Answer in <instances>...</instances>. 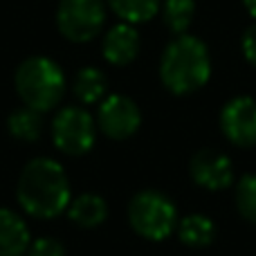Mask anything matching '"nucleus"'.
I'll return each mask as SVG.
<instances>
[{
  "label": "nucleus",
  "mask_w": 256,
  "mask_h": 256,
  "mask_svg": "<svg viewBox=\"0 0 256 256\" xmlns=\"http://www.w3.org/2000/svg\"><path fill=\"white\" fill-rule=\"evenodd\" d=\"M16 200L32 218L50 220L68 209L72 200L68 173L56 160L34 158L18 176Z\"/></svg>",
  "instance_id": "f257e3e1"
},
{
  "label": "nucleus",
  "mask_w": 256,
  "mask_h": 256,
  "mask_svg": "<svg viewBox=\"0 0 256 256\" xmlns=\"http://www.w3.org/2000/svg\"><path fill=\"white\" fill-rule=\"evenodd\" d=\"M212 76V56L198 36L180 34L164 48L160 58V79L168 92L191 94L204 88Z\"/></svg>",
  "instance_id": "f03ea898"
},
{
  "label": "nucleus",
  "mask_w": 256,
  "mask_h": 256,
  "mask_svg": "<svg viewBox=\"0 0 256 256\" xmlns=\"http://www.w3.org/2000/svg\"><path fill=\"white\" fill-rule=\"evenodd\" d=\"M66 74L48 56H30L16 68L14 88L20 102L36 112H48L66 94Z\"/></svg>",
  "instance_id": "7ed1b4c3"
},
{
  "label": "nucleus",
  "mask_w": 256,
  "mask_h": 256,
  "mask_svg": "<svg viewBox=\"0 0 256 256\" xmlns=\"http://www.w3.org/2000/svg\"><path fill=\"white\" fill-rule=\"evenodd\" d=\"M128 222L142 238L160 243L178 230L180 216L168 196L155 189H144L128 202Z\"/></svg>",
  "instance_id": "20e7f679"
},
{
  "label": "nucleus",
  "mask_w": 256,
  "mask_h": 256,
  "mask_svg": "<svg viewBox=\"0 0 256 256\" xmlns=\"http://www.w3.org/2000/svg\"><path fill=\"white\" fill-rule=\"evenodd\" d=\"M97 140V122L86 108L68 106L56 112L52 120V142L61 153L79 158L94 146Z\"/></svg>",
  "instance_id": "39448f33"
},
{
  "label": "nucleus",
  "mask_w": 256,
  "mask_h": 256,
  "mask_svg": "<svg viewBox=\"0 0 256 256\" xmlns=\"http://www.w3.org/2000/svg\"><path fill=\"white\" fill-rule=\"evenodd\" d=\"M106 22L104 0H61L56 7V27L63 38L72 43H88Z\"/></svg>",
  "instance_id": "423d86ee"
},
{
  "label": "nucleus",
  "mask_w": 256,
  "mask_h": 256,
  "mask_svg": "<svg viewBox=\"0 0 256 256\" xmlns=\"http://www.w3.org/2000/svg\"><path fill=\"white\" fill-rule=\"evenodd\" d=\"M97 128L110 140H128L142 126V112L126 94H106L97 110Z\"/></svg>",
  "instance_id": "0eeeda50"
},
{
  "label": "nucleus",
  "mask_w": 256,
  "mask_h": 256,
  "mask_svg": "<svg viewBox=\"0 0 256 256\" xmlns=\"http://www.w3.org/2000/svg\"><path fill=\"white\" fill-rule=\"evenodd\" d=\"M220 130L234 146H256V102L252 97H234L220 110Z\"/></svg>",
  "instance_id": "6e6552de"
},
{
  "label": "nucleus",
  "mask_w": 256,
  "mask_h": 256,
  "mask_svg": "<svg viewBox=\"0 0 256 256\" xmlns=\"http://www.w3.org/2000/svg\"><path fill=\"white\" fill-rule=\"evenodd\" d=\"M189 173L198 186L207 191H222L234 184V164L230 155L216 148H202L191 158Z\"/></svg>",
  "instance_id": "1a4fd4ad"
},
{
  "label": "nucleus",
  "mask_w": 256,
  "mask_h": 256,
  "mask_svg": "<svg viewBox=\"0 0 256 256\" xmlns=\"http://www.w3.org/2000/svg\"><path fill=\"white\" fill-rule=\"evenodd\" d=\"M142 50V40L137 34L135 25H128V22H117L110 30L106 32L102 43V52L110 66L115 68H124L128 63H132L137 58Z\"/></svg>",
  "instance_id": "9d476101"
},
{
  "label": "nucleus",
  "mask_w": 256,
  "mask_h": 256,
  "mask_svg": "<svg viewBox=\"0 0 256 256\" xmlns=\"http://www.w3.org/2000/svg\"><path fill=\"white\" fill-rule=\"evenodd\" d=\"M32 245L27 222L12 209L0 207V256H22Z\"/></svg>",
  "instance_id": "9b49d317"
},
{
  "label": "nucleus",
  "mask_w": 256,
  "mask_h": 256,
  "mask_svg": "<svg viewBox=\"0 0 256 256\" xmlns=\"http://www.w3.org/2000/svg\"><path fill=\"white\" fill-rule=\"evenodd\" d=\"M68 218L84 230L99 227L108 218V202L99 194H81L68 204Z\"/></svg>",
  "instance_id": "f8f14e48"
},
{
  "label": "nucleus",
  "mask_w": 256,
  "mask_h": 256,
  "mask_svg": "<svg viewBox=\"0 0 256 256\" xmlns=\"http://www.w3.org/2000/svg\"><path fill=\"white\" fill-rule=\"evenodd\" d=\"M176 234L180 238V243H184L186 248L200 250L214 243V238H216V225L204 214H189V216H184L178 222Z\"/></svg>",
  "instance_id": "ddd939ff"
},
{
  "label": "nucleus",
  "mask_w": 256,
  "mask_h": 256,
  "mask_svg": "<svg viewBox=\"0 0 256 256\" xmlns=\"http://www.w3.org/2000/svg\"><path fill=\"white\" fill-rule=\"evenodd\" d=\"M72 92L79 99V104L84 106H92L97 102H104V97L108 94V79L99 68H81L76 72L74 86H72Z\"/></svg>",
  "instance_id": "4468645a"
},
{
  "label": "nucleus",
  "mask_w": 256,
  "mask_h": 256,
  "mask_svg": "<svg viewBox=\"0 0 256 256\" xmlns=\"http://www.w3.org/2000/svg\"><path fill=\"white\" fill-rule=\"evenodd\" d=\"M117 18L128 25H140L158 16L162 0H106Z\"/></svg>",
  "instance_id": "2eb2a0df"
},
{
  "label": "nucleus",
  "mask_w": 256,
  "mask_h": 256,
  "mask_svg": "<svg viewBox=\"0 0 256 256\" xmlns=\"http://www.w3.org/2000/svg\"><path fill=\"white\" fill-rule=\"evenodd\" d=\"M7 130H9V135L18 142H36L40 137V132H43L40 112L32 110V108H27V106L16 108V110L7 117Z\"/></svg>",
  "instance_id": "dca6fc26"
},
{
  "label": "nucleus",
  "mask_w": 256,
  "mask_h": 256,
  "mask_svg": "<svg viewBox=\"0 0 256 256\" xmlns=\"http://www.w3.org/2000/svg\"><path fill=\"white\" fill-rule=\"evenodd\" d=\"M160 9H162V20L168 32H173L176 36L186 34L196 16L194 0H164Z\"/></svg>",
  "instance_id": "f3484780"
},
{
  "label": "nucleus",
  "mask_w": 256,
  "mask_h": 256,
  "mask_svg": "<svg viewBox=\"0 0 256 256\" xmlns=\"http://www.w3.org/2000/svg\"><path fill=\"white\" fill-rule=\"evenodd\" d=\"M236 209L248 222L256 225V173H245L236 184Z\"/></svg>",
  "instance_id": "a211bd4d"
},
{
  "label": "nucleus",
  "mask_w": 256,
  "mask_h": 256,
  "mask_svg": "<svg viewBox=\"0 0 256 256\" xmlns=\"http://www.w3.org/2000/svg\"><path fill=\"white\" fill-rule=\"evenodd\" d=\"M27 256H66V250L56 238H38L30 245Z\"/></svg>",
  "instance_id": "6ab92c4d"
},
{
  "label": "nucleus",
  "mask_w": 256,
  "mask_h": 256,
  "mask_svg": "<svg viewBox=\"0 0 256 256\" xmlns=\"http://www.w3.org/2000/svg\"><path fill=\"white\" fill-rule=\"evenodd\" d=\"M240 48H243L245 61L256 68V22H252V25L245 30L243 40H240Z\"/></svg>",
  "instance_id": "aec40b11"
},
{
  "label": "nucleus",
  "mask_w": 256,
  "mask_h": 256,
  "mask_svg": "<svg viewBox=\"0 0 256 256\" xmlns=\"http://www.w3.org/2000/svg\"><path fill=\"white\" fill-rule=\"evenodd\" d=\"M243 4H245V9H248L250 16L256 18V0H243Z\"/></svg>",
  "instance_id": "412c9836"
}]
</instances>
